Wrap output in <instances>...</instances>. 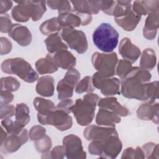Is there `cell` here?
I'll return each instance as SVG.
<instances>
[{"mask_svg": "<svg viewBox=\"0 0 159 159\" xmlns=\"http://www.w3.org/2000/svg\"><path fill=\"white\" fill-rule=\"evenodd\" d=\"M149 71L134 66L120 82V93L128 99L155 102L158 98V81L150 83Z\"/></svg>", "mask_w": 159, "mask_h": 159, "instance_id": "cell-1", "label": "cell"}, {"mask_svg": "<svg viewBox=\"0 0 159 159\" xmlns=\"http://www.w3.org/2000/svg\"><path fill=\"white\" fill-rule=\"evenodd\" d=\"M100 99L97 94L88 93L83 99L76 100L70 110L80 125L86 126L92 122L94 118L96 107Z\"/></svg>", "mask_w": 159, "mask_h": 159, "instance_id": "cell-2", "label": "cell"}, {"mask_svg": "<svg viewBox=\"0 0 159 159\" xmlns=\"http://www.w3.org/2000/svg\"><path fill=\"white\" fill-rule=\"evenodd\" d=\"M16 3L17 4L12 9L11 16L19 22H26L30 18L33 21H37L47 10L45 1H23Z\"/></svg>", "mask_w": 159, "mask_h": 159, "instance_id": "cell-3", "label": "cell"}, {"mask_svg": "<svg viewBox=\"0 0 159 159\" xmlns=\"http://www.w3.org/2000/svg\"><path fill=\"white\" fill-rule=\"evenodd\" d=\"M88 148L92 155H97L101 158L112 159L120 153L122 143L118 134H114L100 140H92Z\"/></svg>", "mask_w": 159, "mask_h": 159, "instance_id": "cell-4", "label": "cell"}, {"mask_svg": "<svg viewBox=\"0 0 159 159\" xmlns=\"http://www.w3.org/2000/svg\"><path fill=\"white\" fill-rule=\"evenodd\" d=\"M119 34L111 24H101L93 32V41L94 45L104 53H111L117 47Z\"/></svg>", "mask_w": 159, "mask_h": 159, "instance_id": "cell-5", "label": "cell"}, {"mask_svg": "<svg viewBox=\"0 0 159 159\" xmlns=\"http://www.w3.org/2000/svg\"><path fill=\"white\" fill-rule=\"evenodd\" d=\"M1 68L2 72L16 75L27 83H32L39 79L38 73L30 64L20 57L7 58L4 60L1 63Z\"/></svg>", "mask_w": 159, "mask_h": 159, "instance_id": "cell-6", "label": "cell"}, {"mask_svg": "<svg viewBox=\"0 0 159 159\" xmlns=\"http://www.w3.org/2000/svg\"><path fill=\"white\" fill-rule=\"evenodd\" d=\"M118 57L116 52L99 53L96 52L91 57L93 67L105 77H112L116 75Z\"/></svg>", "mask_w": 159, "mask_h": 159, "instance_id": "cell-7", "label": "cell"}, {"mask_svg": "<svg viewBox=\"0 0 159 159\" xmlns=\"http://www.w3.org/2000/svg\"><path fill=\"white\" fill-rule=\"evenodd\" d=\"M38 122L42 125H52L60 131L70 129L73 125L71 116L66 112L55 109L46 115L37 114Z\"/></svg>", "mask_w": 159, "mask_h": 159, "instance_id": "cell-8", "label": "cell"}, {"mask_svg": "<svg viewBox=\"0 0 159 159\" xmlns=\"http://www.w3.org/2000/svg\"><path fill=\"white\" fill-rule=\"evenodd\" d=\"M61 36L68 47L79 54L84 53L88 48V43L84 32L73 28H64Z\"/></svg>", "mask_w": 159, "mask_h": 159, "instance_id": "cell-9", "label": "cell"}, {"mask_svg": "<svg viewBox=\"0 0 159 159\" xmlns=\"http://www.w3.org/2000/svg\"><path fill=\"white\" fill-rule=\"evenodd\" d=\"M92 83L105 96H112L120 93V81L117 78L105 77L97 71L92 76Z\"/></svg>", "mask_w": 159, "mask_h": 159, "instance_id": "cell-10", "label": "cell"}, {"mask_svg": "<svg viewBox=\"0 0 159 159\" xmlns=\"http://www.w3.org/2000/svg\"><path fill=\"white\" fill-rule=\"evenodd\" d=\"M80 80V73L75 68L68 70L63 79L58 81L57 86L59 100L68 99L73 96V91Z\"/></svg>", "mask_w": 159, "mask_h": 159, "instance_id": "cell-11", "label": "cell"}, {"mask_svg": "<svg viewBox=\"0 0 159 159\" xmlns=\"http://www.w3.org/2000/svg\"><path fill=\"white\" fill-rule=\"evenodd\" d=\"M63 146L65 150V157L68 159H84L86 153L83 150L81 139L75 135L70 134L63 139Z\"/></svg>", "mask_w": 159, "mask_h": 159, "instance_id": "cell-12", "label": "cell"}, {"mask_svg": "<svg viewBox=\"0 0 159 159\" xmlns=\"http://www.w3.org/2000/svg\"><path fill=\"white\" fill-rule=\"evenodd\" d=\"M29 137L27 130L25 129L19 134H8L3 144L1 146V150L5 153H14L28 141Z\"/></svg>", "mask_w": 159, "mask_h": 159, "instance_id": "cell-13", "label": "cell"}, {"mask_svg": "<svg viewBox=\"0 0 159 159\" xmlns=\"http://www.w3.org/2000/svg\"><path fill=\"white\" fill-rule=\"evenodd\" d=\"M8 35L20 46L27 47L30 44L32 36L29 29L19 24H13L8 32Z\"/></svg>", "mask_w": 159, "mask_h": 159, "instance_id": "cell-14", "label": "cell"}, {"mask_svg": "<svg viewBox=\"0 0 159 159\" xmlns=\"http://www.w3.org/2000/svg\"><path fill=\"white\" fill-rule=\"evenodd\" d=\"M118 134L116 127L91 125L86 127L83 135L87 140H100L111 135Z\"/></svg>", "mask_w": 159, "mask_h": 159, "instance_id": "cell-15", "label": "cell"}, {"mask_svg": "<svg viewBox=\"0 0 159 159\" xmlns=\"http://www.w3.org/2000/svg\"><path fill=\"white\" fill-rule=\"evenodd\" d=\"M119 53L120 56L131 63H135L141 55L140 48L132 43L130 39L127 37L123 38L119 43Z\"/></svg>", "mask_w": 159, "mask_h": 159, "instance_id": "cell-16", "label": "cell"}, {"mask_svg": "<svg viewBox=\"0 0 159 159\" xmlns=\"http://www.w3.org/2000/svg\"><path fill=\"white\" fill-rule=\"evenodd\" d=\"M159 104L158 102H148L141 104L137 109L138 118L143 120H151L153 123L158 124Z\"/></svg>", "mask_w": 159, "mask_h": 159, "instance_id": "cell-17", "label": "cell"}, {"mask_svg": "<svg viewBox=\"0 0 159 159\" xmlns=\"http://www.w3.org/2000/svg\"><path fill=\"white\" fill-rule=\"evenodd\" d=\"M50 54L53 61L58 68L68 70L74 68L76 64V57L68 50H62Z\"/></svg>", "mask_w": 159, "mask_h": 159, "instance_id": "cell-18", "label": "cell"}, {"mask_svg": "<svg viewBox=\"0 0 159 159\" xmlns=\"http://www.w3.org/2000/svg\"><path fill=\"white\" fill-rule=\"evenodd\" d=\"M99 108H103L112 111L120 117H125L130 114L129 109L121 105L115 97L108 96L99 99L98 103Z\"/></svg>", "mask_w": 159, "mask_h": 159, "instance_id": "cell-19", "label": "cell"}, {"mask_svg": "<svg viewBox=\"0 0 159 159\" xmlns=\"http://www.w3.org/2000/svg\"><path fill=\"white\" fill-rule=\"evenodd\" d=\"M73 11L83 14H96L100 11L99 1H71Z\"/></svg>", "mask_w": 159, "mask_h": 159, "instance_id": "cell-20", "label": "cell"}, {"mask_svg": "<svg viewBox=\"0 0 159 159\" xmlns=\"http://www.w3.org/2000/svg\"><path fill=\"white\" fill-rule=\"evenodd\" d=\"M158 27V11L148 14L143 29V37L150 40L154 39L156 37Z\"/></svg>", "mask_w": 159, "mask_h": 159, "instance_id": "cell-21", "label": "cell"}, {"mask_svg": "<svg viewBox=\"0 0 159 159\" xmlns=\"http://www.w3.org/2000/svg\"><path fill=\"white\" fill-rule=\"evenodd\" d=\"M141 16L137 15L131 8L127 14L124 16L114 18L116 24L124 30L131 32L134 30L139 22L140 21Z\"/></svg>", "mask_w": 159, "mask_h": 159, "instance_id": "cell-22", "label": "cell"}, {"mask_svg": "<svg viewBox=\"0 0 159 159\" xmlns=\"http://www.w3.org/2000/svg\"><path fill=\"white\" fill-rule=\"evenodd\" d=\"M120 116L112 111L103 108H99L96 116V123L98 125L116 127L115 124L120 123Z\"/></svg>", "mask_w": 159, "mask_h": 159, "instance_id": "cell-23", "label": "cell"}, {"mask_svg": "<svg viewBox=\"0 0 159 159\" xmlns=\"http://www.w3.org/2000/svg\"><path fill=\"white\" fill-rule=\"evenodd\" d=\"M36 92L43 97H51L54 94L55 80L50 75H45L37 80Z\"/></svg>", "mask_w": 159, "mask_h": 159, "instance_id": "cell-24", "label": "cell"}, {"mask_svg": "<svg viewBox=\"0 0 159 159\" xmlns=\"http://www.w3.org/2000/svg\"><path fill=\"white\" fill-rule=\"evenodd\" d=\"M158 0L135 1L132 4V10L139 16H146L152 12L158 11Z\"/></svg>", "mask_w": 159, "mask_h": 159, "instance_id": "cell-25", "label": "cell"}, {"mask_svg": "<svg viewBox=\"0 0 159 159\" xmlns=\"http://www.w3.org/2000/svg\"><path fill=\"white\" fill-rule=\"evenodd\" d=\"M46 48L49 53H55L60 50H68V45L63 42L61 35L55 32L49 35L44 40Z\"/></svg>", "mask_w": 159, "mask_h": 159, "instance_id": "cell-26", "label": "cell"}, {"mask_svg": "<svg viewBox=\"0 0 159 159\" xmlns=\"http://www.w3.org/2000/svg\"><path fill=\"white\" fill-rule=\"evenodd\" d=\"M57 19L62 29L64 28L75 29L80 27L82 24L81 18L73 10L71 12L59 14Z\"/></svg>", "mask_w": 159, "mask_h": 159, "instance_id": "cell-27", "label": "cell"}, {"mask_svg": "<svg viewBox=\"0 0 159 159\" xmlns=\"http://www.w3.org/2000/svg\"><path fill=\"white\" fill-rule=\"evenodd\" d=\"M35 69L40 75L52 74L56 72L58 67L52 60L50 53H48L45 58L39 59L35 63Z\"/></svg>", "mask_w": 159, "mask_h": 159, "instance_id": "cell-28", "label": "cell"}, {"mask_svg": "<svg viewBox=\"0 0 159 159\" xmlns=\"http://www.w3.org/2000/svg\"><path fill=\"white\" fill-rule=\"evenodd\" d=\"M30 111L28 106L24 103H18L16 106L15 112V120L14 121L22 128L30 122Z\"/></svg>", "mask_w": 159, "mask_h": 159, "instance_id": "cell-29", "label": "cell"}, {"mask_svg": "<svg viewBox=\"0 0 159 159\" xmlns=\"http://www.w3.org/2000/svg\"><path fill=\"white\" fill-rule=\"evenodd\" d=\"M140 55L139 67L148 71L152 70L155 67L157 64V56L155 51L152 48H145Z\"/></svg>", "mask_w": 159, "mask_h": 159, "instance_id": "cell-30", "label": "cell"}, {"mask_svg": "<svg viewBox=\"0 0 159 159\" xmlns=\"http://www.w3.org/2000/svg\"><path fill=\"white\" fill-rule=\"evenodd\" d=\"M33 104L38 112L37 114L41 115H46L56 109V106L53 101L40 97L35 98L33 101Z\"/></svg>", "mask_w": 159, "mask_h": 159, "instance_id": "cell-31", "label": "cell"}, {"mask_svg": "<svg viewBox=\"0 0 159 159\" xmlns=\"http://www.w3.org/2000/svg\"><path fill=\"white\" fill-rule=\"evenodd\" d=\"M40 31L43 35H49L62 30L60 25L57 17H52L42 22L39 27Z\"/></svg>", "mask_w": 159, "mask_h": 159, "instance_id": "cell-32", "label": "cell"}, {"mask_svg": "<svg viewBox=\"0 0 159 159\" xmlns=\"http://www.w3.org/2000/svg\"><path fill=\"white\" fill-rule=\"evenodd\" d=\"M47 6L52 9L58 10V14L73 11L70 2L66 0H55L46 1Z\"/></svg>", "mask_w": 159, "mask_h": 159, "instance_id": "cell-33", "label": "cell"}, {"mask_svg": "<svg viewBox=\"0 0 159 159\" xmlns=\"http://www.w3.org/2000/svg\"><path fill=\"white\" fill-rule=\"evenodd\" d=\"M75 92L78 94L83 93H93L95 90V88L92 83V77L86 76L81 80L75 87Z\"/></svg>", "mask_w": 159, "mask_h": 159, "instance_id": "cell-34", "label": "cell"}, {"mask_svg": "<svg viewBox=\"0 0 159 159\" xmlns=\"http://www.w3.org/2000/svg\"><path fill=\"white\" fill-rule=\"evenodd\" d=\"M20 86L19 81L12 76L2 77L1 79V90H7L12 93L17 91Z\"/></svg>", "mask_w": 159, "mask_h": 159, "instance_id": "cell-35", "label": "cell"}, {"mask_svg": "<svg viewBox=\"0 0 159 159\" xmlns=\"http://www.w3.org/2000/svg\"><path fill=\"white\" fill-rule=\"evenodd\" d=\"M1 126L9 134H19L24 129L17 124L14 120H12L11 117L2 119L1 121Z\"/></svg>", "mask_w": 159, "mask_h": 159, "instance_id": "cell-36", "label": "cell"}, {"mask_svg": "<svg viewBox=\"0 0 159 159\" xmlns=\"http://www.w3.org/2000/svg\"><path fill=\"white\" fill-rule=\"evenodd\" d=\"M132 63L124 59L118 60L116 68V74L121 79H124L130 70L132 68Z\"/></svg>", "mask_w": 159, "mask_h": 159, "instance_id": "cell-37", "label": "cell"}, {"mask_svg": "<svg viewBox=\"0 0 159 159\" xmlns=\"http://www.w3.org/2000/svg\"><path fill=\"white\" fill-rule=\"evenodd\" d=\"M145 158H158V144L153 142H148L142 147Z\"/></svg>", "mask_w": 159, "mask_h": 159, "instance_id": "cell-38", "label": "cell"}, {"mask_svg": "<svg viewBox=\"0 0 159 159\" xmlns=\"http://www.w3.org/2000/svg\"><path fill=\"white\" fill-rule=\"evenodd\" d=\"M122 159L124 158H145V155L143 152L141 147H137L136 148L133 147H127L122 152Z\"/></svg>", "mask_w": 159, "mask_h": 159, "instance_id": "cell-39", "label": "cell"}, {"mask_svg": "<svg viewBox=\"0 0 159 159\" xmlns=\"http://www.w3.org/2000/svg\"><path fill=\"white\" fill-rule=\"evenodd\" d=\"M34 146L36 150L42 153H45L50 151L52 147V140L50 137L46 135L42 139L34 142Z\"/></svg>", "mask_w": 159, "mask_h": 159, "instance_id": "cell-40", "label": "cell"}, {"mask_svg": "<svg viewBox=\"0 0 159 159\" xmlns=\"http://www.w3.org/2000/svg\"><path fill=\"white\" fill-rule=\"evenodd\" d=\"M65 156V150L63 145H57L52 150L42 153V158H63Z\"/></svg>", "mask_w": 159, "mask_h": 159, "instance_id": "cell-41", "label": "cell"}, {"mask_svg": "<svg viewBox=\"0 0 159 159\" xmlns=\"http://www.w3.org/2000/svg\"><path fill=\"white\" fill-rule=\"evenodd\" d=\"M46 135V129L42 125H35L31 127L29 133V137L32 141H37Z\"/></svg>", "mask_w": 159, "mask_h": 159, "instance_id": "cell-42", "label": "cell"}, {"mask_svg": "<svg viewBox=\"0 0 159 159\" xmlns=\"http://www.w3.org/2000/svg\"><path fill=\"white\" fill-rule=\"evenodd\" d=\"M16 107L9 104H1L0 117L1 119L12 117L15 116Z\"/></svg>", "mask_w": 159, "mask_h": 159, "instance_id": "cell-43", "label": "cell"}, {"mask_svg": "<svg viewBox=\"0 0 159 159\" xmlns=\"http://www.w3.org/2000/svg\"><path fill=\"white\" fill-rule=\"evenodd\" d=\"M13 24L10 19V16L8 14H1V20H0V31L2 33H7L10 30L11 26Z\"/></svg>", "mask_w": 159, "mask_h": 159, "instance_id": "cell-44", "label": "cell"}, {"mask_svg": "<svg viewBox=\"0 0 159 159\" xmlns=\"http://www.w3.org/2000/svg\"><path fill=\"white\" fill-rule=\"evenodd\" d=\"M116 1H99L100 10L105 14L112 16Z\"/></svg>", "mask_w": 159, "mask_h": 159, "instance_id": "cell-45", "label": "cell"}, {"mask_svg": "<svg viewBox=\"0 0 159 159\" xmlns=\"http://www.w3.org/2000/svg\"><path fill=\"white\" fill-rule=\"evenodd\" d=\"M73 104H74V101L72 99L70 98L65 99L61 100V101L57 104L56 106V109L62 110L70 114L71 113L70 109Z\"/></svg>", "mask_w": 159, "mask_h": 159, "instance_id": "cell-46", "label": "cell"}, {"mask_svg": "<svg viewBox=\"0 0 159 159\" xmlns=\"http://www.w3.org/2000/svg\"><path fill=\"white\" fill-rule=\"evenodd\" d=\"M1 55H6L11 52L12 45L11 42L6 37H1Z\"/></svg>", "mask_w": 159, "mask_h": 159, "instance_id": "cell-47", "label": "cell"}, {"mask_svg": "<svg viewBox=\"0 0 159 159\" xmlns=\"http://www.w3.org/2000/svg\"><path fill=\"white\" fill-rule=\"evenodd\" d=\"M14 97L11 92L7 90H1L0 104H9L13 101Z\"/></svg>", "mask_w": 159, "mask_h": 159, "instance_id": "cell-48", "label": "cell"}, {"mask_svg": "<svg viewBox=\"0 0 159 159\" xmlns=\"http://www.w3.org/2000/svg\"><path fill=\"white\" fill-rule=\"evenodd\" d=\"M13 5V2L7 0H0V14H6L11 9Z\"/></svg>", "mask_w": 159, "mask_h": 159, "instance_id": "cell-49", "label": "cell"}, {"mask_svg": "<svg viewBox=\"0 0 159 159\" xmlns=\"http://www.w3.org/2000/svg\"><path fill=\"white\" fill-rule=\"evenodd\" d=\"M7 135H8V133L6 131V130H4V129L1 126V145H0V146H1V145L3 144V143H4V140H5V139H6V138L7 137Z\"/></svg>", "mask_w": 159, "mask_h": 159, "instance_id": "cell-50", "label": "cell"}]
</instances>
